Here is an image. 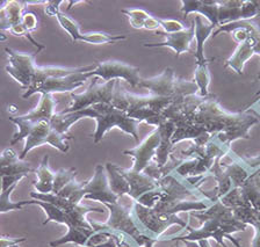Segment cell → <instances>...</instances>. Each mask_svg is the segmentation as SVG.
<instances>
[{
    "label": "cell",
    "mask_w": 260,
    "mask_h": 247,
    "mask_svg": "<svg viewBox=\"0 0 260 247\" xmlns=\"http://www.w3.org/2000/svg\"><path fill=\"white\" fill-rule=\"evenodd\" d=\"M85 117H91V119L96 120V130L93 135L94 144L99 143L104 138L105 133L113 128H119L122 131L127 132L140 144V138H138L137 133V127L140 122L130 119L124 112L108 103H96L91 107L81 109V111L67 113V114L58 113V114L52 116L50 123L57 132L67 135L69 129L73 124L81 119H85Z\"/></svg>",
    "instance_id": "1"
},
{
    "label": "cell",
    "mask_w": 260,
    "mask_h": 247,
    "mask_svg": "<svg viewBox=\"0 0 260 247\" xmlns=\"http://www.w3.org/2000/svg\"><path fill=\"white\" fill-rule=\"evenodd\" d=\"M192 216L199 218L202 222L201 228L192 229L187 226L189 233L184 237L171 238L170 240H187V241H200L208 240L209 238L214 239L218 245L228 247L224 244V238L233 241L236 247H242L238 240L231 237V233L245 231L247 224L241 222L235 217L233 209L226 206L221 201H215L210 204L209 208L201 211H193Z\"/></svg>",
    "instance_id": "2"
},
{
    "label": "cell",
    "mask_w": 260,
    "mask_h": 247,
    "mask_svg": "<svg viewBox=\"0 0 260 247\" xmlns=\"http://www.w3.org/2000/svg\"><path fill=\"white\" fill-rule=\"evenodd\" d=\"M161 195L153 209L158 214L178 215L182 211H200L209 208L210 201L198 186L190 185L185 178L169 174L158 181ZM211 202V201H210Z\"/></svg>",
    "instance_id": "3"
},
{
    "label": "cell",
    "mask_w": 260,
    "mask_h": 247,
    "mask_svg": "<svg viewBox=\"0 0 260 247\" xmlns=\"http://www.w3.org/2000/svg\"><path fill=\"white\" fill-rule=\"evenodd\" d=\"M11 122H13L18 127L19 131L12 137L10 145H14L18 142L26 139L23 150L20 155V159L24 160V158L28 155V152L32 149L41 147V145L49 144L51 147L59 150L60 152L68 153L70 150L69 140L72 139L71 136L62 135L57 132L49 120L41 121H28L21 116H11Z\"/></svg>",
    "instance_id": "4"
},
{
    "label": "cell",
    "mask_w": 260,
    "mask_h": 247,
    "mask_svg": "<svg viewBox=\"0 0 260 247\" xmlns=\"http://www.w3.org/2000/svg\"><path fill=\"white\" fill-rule=\"evenodd\" d=\"M134 203H135V200H133L132 197L128 202H124V195L119 197L116 203H106L105 206L109 210L108 221L104 224L91 222L92 226L95 231L123 233L132 238L138 246L143 247L145 238L153 237L150 236L137 222L135 213H134Z\"/></svg>",
    "instance_id": "5"
},
{
    "label": "cell",
    "mask_w": 260,
    "mask_h": 247,
    "mask_svg": "<svg viewBox=\"0 0 260 247\" xmlns=\"http://www.w3.org/2000/svg\"><path fill=\"white\" fill-rule=\"evenodd\" d=\"M123 99L121 111L124 112L128 117L138 122L144 121L146 123L157 125V127L164 122V119L161 117L162 112L174 101L152 94L148 96L134 95L128 91H124Z\"/></svg>",
    "instance_id": "6"
},
{
    "label": "cell",
    "mask_w": 260,
    "mask_h": 247,
    "mask_svg": "<svg viewBox=\"0 0 260 247\" xmlns=\"http://www.w3.org/2000/svg\"><path fill=\"white\" fill-rule=\"evenodd\" d=\"M138 87L146 88L152 95L172 100L181 98V96L197 94L199 92L197 84L194 82L177 79L174 71L171 67H166L162 74L153 78L142 79Z\"/></svg>",
    "instance_id": "7"
},
{
    "label": "cell",
    "mask_w": 260,
    "mask_h": 247,
    "mask_svg": "<svg viewBox=\"0 0 260 247\" xmlns=\"http://www.w3.org/2000/svg\"><path fill=\"white\" fill-rule=\"evenodd\" d=\"M62 2H50L47 3L48 7L46 12L51 15V17H56L58 20L60 27L70 35L73 43L76 42H85L89 44H106V43H114L117 41H123L127 38L124 35H109L106 33H87L81 34L79 30V25L75 20L69 18L68 15H64L58 9V4Z\"/></svg>",
    "instance_id": "8"
},
{
    "label": "cell",
    "mask_w": 260,
    "mask_h": 247,
    "mask_svg": "<svg viewBox=\"0 0 260 247\" xmlns=\"http://www.w3.org/2000/svg\"><path fill=\"white\" fill-rule=\"evenodd\" d=\"M134 213H135L136 220L140 223L150 236L159 240L160 234L168 230L171 225L178 224L181 228H187V222L182 221L178 215H164L158 214L153 208H148L138 203L135 201L134 203Z\"/></svg>",
    "instance_id": "9"
},
{
    "label": "cell",
    "mask_w": 260,
    "mask_h": 247,
    "mask_svg": "<svg viewBox=\"0 0 260 247\" xmlns=\"http://www.w3.org/2000/svg\"><path fill=\"white\" fill-rule=\"evenodd\" d=\"M116 82L117 80H111V82L99 84V78L98 77H93L91 85H89L84 93H81V94H75V93H72V104L69 108L60 112V114L81 111V109L91 107L96 103L111 104Z\"/></svg>",
    "instance_id": "10"
},
{
    "label": "cell",
    "mask_w": 260,
    "mask_h": 247,
    "mask_svg": "<svg viewBox=\"0 0 260 247\" xmlns=\"http://www.w3.org/2000/svg\"><path fill=\"white\" fill-rule=\"evenodd\" d=\"M5 51L8 56L10 64L5 67V70L15 82L21 85L22 90H28L30 86L32 77L38 65L35 63V57L40 51H35L32 54H22V52L15 51L11 48H5Z\"/></svg>",
    "instance_id": "11"
},
{
    "label": "cell",
    "mask_w": 260,
    "mask_h": 247,
    "mask_svg": "<svg viewBox=\"0 0 260 247\" xmlns=\"http://www.w3.org/2000/svg\"><path fill=\"white\" fill-rule=\"evenodd\" d=\"M89 77H98L105 83L111 80L123 79L130 84L132 87H138L141 83L140 67L133 66L130 64L119 62V60H106V62L96 63L94 70L88 72Z\"/></svg>",
    "instance_id": "12"
},
{
    "label": "cell",
    "mask_w": 260,
    "mask_h": 247,
    "mask_svg": "<svg viewBox=\"0 0 260 247\" xmlns=\"http://www.w3.org/2000/svg\"><path fill=\"white\" fill-rule=\"evenodd\" d=\"M219 201L233 209V213L237 220L253 226L254 237L251 242V247H260V211L254 210L250 204L241 200L237 188L231 189Z\"/></svg>",
    "instance_id": "13"
},
{
    "label": "cell",
    "mask_w": 260,
    "mask_h": 247,
    "mask_svg": "<svg viewBox=\"0 0 260 247\" xmlns=\"http://www.w3.org/2000/svg\"><path fill=\"white\" fill-rule=\"evenodd\" d=\"M84 198L93 201H99L101 203H116L119 196L112 192L108 184L107 171L103 165H98L94 174L88 181L84 182L83 189Z\"/></svg>",
    "instance_id": "14"
},
{
    "label": "cell",
    "mask_w": 260,
    "mask_h": 247,
    "mask_svg": "<svg viewBox=\"0 0 260 247\" xmlns=\"http://www.w3.org/2000/svg\"><path fill=\"white\" fill-rule=\"evenodd\" d=\"M160 143V132L159 129L156 128L154 130L146 137V138L138 144L135 149L125 150L124 155H129L134 157L135 163L133 167L130 168L132 171L136 173L144 172L150 165L152 164V159L156 156V151Z\"/></svg>",
    "instance_id": "15"
},
{
    "label": "cell",
    "mask_w": 260,
    "mask_h": 247,
    "mask_svg": "<svg viewBox=\"0 0 260 247\" xmlns=\"http://www.w3.org/2000/svg\"><path fill=\"white\" fill-rule=\"evenodd\" d=\"M91 78L88 72H78L64 77H51L44 80L42 85L38 88L36 93L41 94H54V93L71 92L76 88H79Z\"/></svg>",
    "instance_id": "16"
},
{
    "label": "cell",
    "mask_w": 260,
    "mask_h": 247,
    "mask_svg": "<svg viewBox=\"0 0 260 247\" xmlns=\"http://www.w3.org/2000/svg\"><path fill=\"white\" fill-rule=\"evenodd\" d=\"M96 67V63L93 65L83 66V67H63V66H38L35 70L34 77H32L30 86L28 87L26 93H23L22 98L28 99L29 96L34 95L38 88L42 85L44 80L51 77H64L73 74H78V72H91Z\"/></svg>",
    "instance_id": "17"
},
{
    "label": "cell",
    "mask_w": 260,
    "mask_h": 247,
    "mask_svg": "<svg viewBox=\"0 0 260 247\" xmlns=\"http://www.w3.org/2000/svg\"><path fill=\"white\" fill-rule=\"evenodd\" d=\"M157 35L165 36V41L161 43H144L145 48H159V47H169L176 51V57H179L184 52H188L190 50V43L195 39V23L194 20L192 26L189 28H185L184 30L178 31V33L168 34L164 31L157 30Z\"/></svg>",
    "instance_id": "18"
},
{
    "label": "cell",
    "mask_w": 260,
    "mask_h": 247,
    "mask_svg": "<svg viewBox=\"0 0 260 247\" xmlns=\"http://www.w3.org/2000/svg\"><path fill=\"white\" fill-rule=\"evenodd\" d=\"M35 172L28 161L20 159L13 149L7 148L0 152V178L3 177H27L29 173Z\"/></svg>",
    "instance_id": "19"
},
{
    "label": "cell",
    "mask_w": 260,
    "mask_h": 247,
    "mask_svg": "<svg viewBox=\"0 0 260 247\" xmlns=\"http://www.w3.org/2000/svg\"><path fill=\"white\" fill-rule=\"evenodd\" d=\"M119 171L123 175L125 180L128 181L130 192L129 196L133 200L137 201L142 195H144L145 193L152 192V190L158 189V182L153 180L151 177H149L148 174L144 172L136 173L132 171V169L127 168H121L119 166Z\"/></svg>",
    "instance_id": "20"
},
{
    "label": "cell",
    "mask_w": 260,
    "mask_h": 247,
    "mask_svg": "<svg viewBox=\"0 0 260 247\" xmlns=\"http://www.w3.org/2000/svg\"><path fill=\"white\" fill-rule=\"evenodd\" d=\"M28 2L11 0L5 2L0 6V30L10 31L12 28L19 26L26 13Z\"/></svg>",
    "instance_id": "21"
},
{
    "label": "cell",
    "mask_w": 260,
    "mask_h": 247,
    "mask_svg": "<svg viewBox=\"0 0 260 247\" xmlns=\"http://www.w3.org/2000/svg\"><path fill=\"white\" fill-rule=\"evenodd\" d=\"M180 12L188 15L192 12L200 13L209 20L211 25L218 27V2L215 0H182Z\"/></svg>",
    "instance_id": "22"
},
{
    "label": "cell",
    "mask_w": 260,
    "mask_h": 247,
    "mask_svg": "<svg viewBox=\"0 0 260 247\" xmlns=\"http://www.w3.org/2000/svg\"><path fill=\"white\" fill-rule=\"evenodd\" d=\"M157 128L159 129L160 132V143L156 151V156H154V163L160 168L166 165L170 156L172 155L173 145L171 143V138L176 130V125L172 121H164Z\"/></svg>",
    "instance_id": "23"
},
{
    "label": "cell",
    "mask_w": 260,
    "mask_h": 247,
    "mask_svg": "<svg viewBox=\"0 0 260 247\" xmlns=\"http://www.w3.org/2000/svg\"><path fill=\"white\" fill-rule=\"evenodd\" d=\"M122 13L125 14L129 19L130 26L135 29L146 30H159V19L150 15L148 12L141 9H124Z\"/></svg>",
    "instance_id": "24"
},
{
    "label": "cell",
    "mask_w": 260,
    "mask_h": 247,
    "mask_svg": "<svg viewBox=\"0 0 260 247\" xmlns=\"http://www.w3.org/2000/svg\"><path fill=\"white\" fill-rule=\"evenodd\" d=\"M195 23V40H197V54H195V59L197 64H205L208 62L205 58V42L209 39L210 35H213L215 29L214 25H205L202 22L201 15H197L194 19Z\"/></svg>",
    "instance_id": "25"
},
{
    "label": "cell",
    "mask_w": 260,
    "mask_h": 247,
    "mask_svg": "<svg viewBox=\"0 0 260 247\" xmlns=\"http://www.w3.org/2000/svg\"><path fill=\"white\" fill-rule=\"evenodd\" d=\"M96 231L94 229H85V228H69L68 233L64 237L57 239V240L49 242L50 247H59L68 242H72V244H77L79 246H86L93 234Z\"/></svg>",
    "instance_id": "26"
},
{
    "label": "cell",
    "mask_w": 260,
    "mask_h": 247,
    "mask_svg": "<svg viewBox=\"0 0 260 247\" xmlns=\"http://www.w3.org/2000/svg\"><path fill=\"white\" fill-rule=\"evenodd\" d=\"M56 107V101L52 94H42L41 96V101L39 106L36 107L34 111L28 113L26 115H22L23 119L28 121H41V120H49L50 121L54 116Z\"/></svg>",
    "instance_id": "27"
},
{
    "label": "cell",
    "mask_w": 260,
    "mask_h": 247,
    "mask_svg": "<svg viewBox=\"0 0 260 247\" xmlns=\"http://www.w3.org/2000/svg\"><path fill=\"white\" fill-rule=\"evenodd\" d=\"M48 161L49 157L46 156L43 158L42 163L35 169L38 181L34 182V187L41 194H51L52 188H54L55 173L49 168Z\"/></svg>",
    "instance_id": "28"
},
{
    "label": "cell",
    "mask_w": 260,
    "mask_h": 247,
    "mask_svg": "<svg viewBox=\"0 0 260 247\" xmlns=\"http://www.w3.org/2000/svg\"><path fill=\"white\" fill-rule=\"evenodd\" d=\"M106 171H107L108 184L112 192L119 197L123 195H129L130 187L128 181L124 179L123 175L119 171V166L112 163L106 164Z\"/></svg>",
    "instance_id": "29"
},
{
    "label": "cell",
    "mask_w": 260,
    "mask_h": 247,
    "mask_svg": "<svg viewBox=\"0 0 260 247\" xmlns=\"http://www.w3.org/2000/svg\"><path fill=\"white\" fill-rule=\"evenodd\" d=\"M30 204L40 205L41 208L44 210V213L47 215V220L43 222V225H46L50 222H56L67 226H69V224H70V221H69L67 214H65L62 209H59L58 206H56L51 203H48V202H43L39 200H31Z\"/></svg>",
    "instance_id": "30"
},
{
    "label": "cell",
    "mask_w": 260,
    "mask_h": 247,
    "mask_svg": "<svg viewBox=\"0 0 260 247\" xmlns=\"http://www.w3.org/2000/svg\"><path fill=\"white\" fill-rule=\"evenodd\" d=\"M194 83L199 88V95H209L208 86L210 84V74L208 68V62L205 64H197L194 74Z\"/></svg>",
    "instance_id": "31"
},
{
    "label": "cell",
    "mask_w": 260,
    "mask_h": 247,
    "mask_svg": "<svg viewBox=\"0 0 260 247\" xmlns=\"http://www.w3.org/2000/svg\"><path fill=\"white\" fill-rule=\"evenodd\" d=\"M15 184L0 194V214H5L8 211H14V210H22L24 205L30 204V201H20V202H12L11 194L16 187Z\"/></svg>",
    "instance_id": "32"
},
{
    "label": "cell",
    "mask_w": 260,
    "mask_h": 247,
    "mask_svg": "<svg viewBox=\"0 0 260 247\" xmlns=\"http://www.w3.org/2000/svg\"><path fill=\"white\" fill-rule=\"evenodd\" d=\"M77 177V168L70 167V168H62L55 173V180H54V188H52V193L56 195L60 189H63L69 182L75 180Z\"/></svg>",
    "instance_id": "33"
},
{
    "label": "cell",
    "mask_w": 260,
    "mask_h": 247,
    "mask_svg": "<svg viewBox=\"0 0 260 247\" xmlns=\"http://www.w3.org/2000/svg\"><path fill=\"white\" fill-rule=\"evenodd\" d=\"M159 23H160V28H162V31L168 34H172V33H178V31H181L185 29L184 25L178 20H173V19H159Z\"/></svg>",
    "instance_id": "34"
},
{
    "label": "cell",
    "mask_w": 260,
    "mask_h": 247,
    "mask_svg": "<svg viewBox=\"0 0 260 247\" xmlns=\"http://www.w3.org/2000/svg\"><path fill=\"white\" fill-rule=\"evenodd\" d=\"M38 23L39 20L34 13H31V12H26V13L23 14L21 25L27 31H29V33L34 31L36 28H38Z\"/></svg>",
    "instance_id": "35"
},
{
    "label": "cell",
    "mask_w": 260,
    "mask_h": 247,
    "mask_svg": "<svg viewBox=\"0 0 260 247\" xmlns=\"http://www.w3.org/2000/svg\"><path fill=\"white\" fill-rule=\"evenodd\" d=\"M26 241V238H19V239H12L7 237L0 238V247H13L15 245H19L20 242Z\"/></svg>",
    "instance_id": "36"
},
{
    "label": "cell",
    "mask_w": 260,
    "mask_h": 247,
    "mask_svg": "<svg viewBox=\"0 0 260 247\" xmlns=\"http://www.w3.org/2000/svg\"><path fill=\"white\" fill-rule=\"evenodd\" d=\"M3 193V179L0 178V194Z\"/></svg>",
    "instance_id": "37"
},
{
    "label": "cell",
    "mask_w": 260,
    "mask_h": 247,
    "mask_svg": "<svg viewBox=\"0 0 260 247\" xmlns=\"http://www.w3.org/2000/svg\"><path fill=\"white\" fill-rule=\"evenodd\" d=\"M174 247H181V246H179V245H177V246H174Z\"/></svg>",
    "instance_id": "38"
}]
</instances>
